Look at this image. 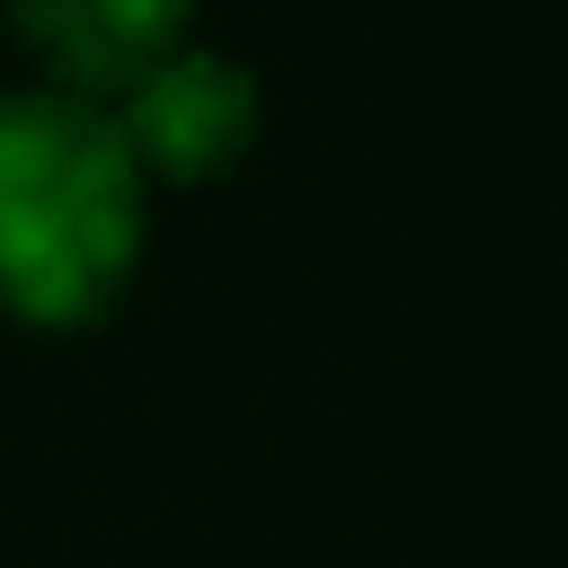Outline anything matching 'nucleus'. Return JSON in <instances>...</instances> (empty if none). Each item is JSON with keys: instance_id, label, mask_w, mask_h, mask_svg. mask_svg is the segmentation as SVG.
<instances>
[{"instance_id": "f257e3e1", "label": "nucleus", "mask_w": 568, "mask_h": 568, "mask_svg": "<svg viewBox=\"0 0 568 568\" xmlns=\"http://www.w3.org/2000/svg\"><path fill=\"white\" fill-rule=\"evenodd\" d=\"M151 240V178L106 98L0 89V320L89 328L124 302Z\"/></svg>"}, {"instance_id": "f03ea898", "label": "nucleus", "mask_w": 568, "mask_h": 568, "mask_svg": "<svg viewBox=\"0 0 568 568\" xmlns=\"http://www.w3.org/2000/svg\"><path fill=\"white\" fill-rule=\"evenodd\" d=\"M106 115H115V133L142 160L151 186H213V178H231L257 151V124H266L257 80L231 53L195 44V36H178L169 53H151L106 98Z\"/></svg>"}, {"instance_id": "7ed1b4c3", "label": "nucleus", "mask_w": 568, "mask_h": 568, "mask_svg": "<svg viewBox=\"0 0 568 568\" xmlns=\"http://www.w3.org/2000/svg\"><path fill=\"white\" fill-rule=\"evenodd\" d=\"M0 18L36 80L80 98H115L151 53L195 36V0H0Z\"/></svg>"}]
</instances>
